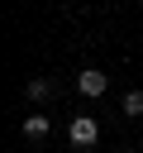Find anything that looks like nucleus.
<instances>
[{
	"mask_svg": "<svg viewBox=\"0 0 143 153\" xmlns=\"http://www.w3.org/2000/svg\"><path fill=\"white\" fill-rule=\"evenodd\" d=\"M24 91H29V100H48V96H52V81H43V76H33V81H29Z\"/></svg>",
	"mask_w": 143,
	"mask_h": 153,
	"instance_id": "nucleus-4",
	"label": "nucleus"
},
{
	"mask_svg": "<svg viewBox=\"0 0 143 153\" xmlns=\"http://www.w3.org/2000/svg\"><path fill=\"white\" fill-rule=\"evenodd\" d=\"M24 134L29 139H43L48 134V115H24Z\"/></svg>",
	"mask_w": 143,
	"mask_h": 153,
	"instance_id": "nucleus-3",
	"label": "nucleus"
},
{
	"mask_svg": "<svg viewBox=\"0 0 143 153\" xmlns=\"http://www.w3.org/2000/svg\"><path fill=\"white\" fill-rule=\"evenodd\" d=\"M124 115H143V91H129L124 96Z\"/></svg>",
	"mask_w": 143,
	"mask_h": 153,
	"instance_id": "nucleus-5",
	"label": "nucleus"
},
{
	"mask_svg": "<svg viewBox=\"0 0 143 153\" xmlns=\"http://www.w3.org/2000/svg\"><path fill=\"white\" fill-rule=\"evenodd\" d=\"M76 86H81V96H105V86H110V76H105L100 67H86V72L76 76Z\"/></svg>",
	"mask_w": 143,
	"mask_h": 153,
	"instance_id": "nucleus-2",
	"label": "nucleus"
},
{
	"mask_svg": "<svg viewBox=\"0 0 143 153\" xmlns=\"http://www.w3.org/2000/svg\"><path fill=\"white\" fill-rule=\"evenodd\" d=\"M67 139H72V143H76V148H91V143H95V139H100V124H95V120H91V115H76V120H72V124H67Z\"/></svg>",
	"mask_w": 143,
	"mask_h": 153,
	"instance_id": "nucleus-1",
	"label": "nucleus"
}]
</instances>
